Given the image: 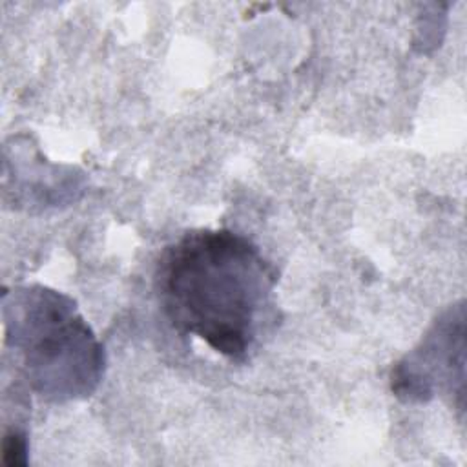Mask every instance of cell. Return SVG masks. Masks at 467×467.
Listing matches in <instances>:
<instances>
[{"label":"cell","instance_id":"obj_1","mask_svg":"<svg viewBox=\"0 0 467 467\" xmlns=\"http://www.w3.org/2000/svg\"><path fill=\"white\" fill-rule=\"evenodd\" d=\"M277 272L246 237L201 228L170 244L155 290L171 327L212 350L243 361L275 323Z\"/></svg>","mask_w":467,"mask_h":467},{"label":"cell","instance_id":"obj_2","mask_svg":"<svg viewBox=\"0 0 467 467\" xmlns=\"http://www.w3.org/2000/svg\"><path fill=\"white\" fill-rule=\"evenodd\" d=\"M5 341L20 352L29 387L47 401L91 396L104 376V348L71 297L46 286L4 290Z\"/></svg>","mask_w":467,"mask_h":467},{"label":"cell","instance_id":"obj_3","mask_svg":"<svg viewBox=\"0 0 467 467\" xmlns=\"http://www.w3.org/2000/svg\"><path fill=\"white\" fill-rule=\"evenodd\" d=\"M390 389L405 403H427L447 392L458 410L465 398V303L438 316L421 341L390 372Z\"/></svg>","mask_w":467,"mask_h":467},{"label":"cell","instance_id":"obj_4","mask_svg":"<svg viewBox=\"0 0 467 467\" xmlns=\"http://www.w3.org/2000/svg\"><path fill=\"white\" fill-rule=\"evenodd\" d=\"M4 462L7 465H26L27 463V436L20 429H11L4 436Z\"/></svg>","mask_w":467,"mask_h":467}]
</instances>
